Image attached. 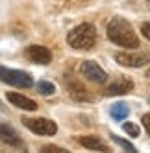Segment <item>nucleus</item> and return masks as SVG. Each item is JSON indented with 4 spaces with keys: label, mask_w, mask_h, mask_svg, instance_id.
Returning <instances> with one entry per match:
<instances>
[{
    "label": "nucleus",
    "mask_w": 150,
    "mask_h": 153,
    "mask_svg": "<svg viewBox=\"0 0 150 153\" xmlns=\"http://www.w3.org/2000/svg\"><path fill=\"white\" fill-rule=\"evenodd\" d=\"M106 33H108V39L111 42H115V45H119L122 48H137L139 46L137 33L134 31L132 24L122 17L111 19L108 22V28H106Z\"/></svg>",
    "instance_id": "nucleus-1"
},
{
    "label": "nucleus",
    "mask_w": 150,
    "mask_h": 153,
    "mask_svg": "<svg viewBox=\"0 0 150 153\" xmlns=\"http://www.w3.org/2000/svg\"><path fill=\"white\" fill-rule=\"evenodd\" d=\"M69 46L74 50H91L96 42V30L93 24H80L76 28H72L67 35Z\"/></svg>",
    "instance_id": "nucleus-2"
},
{
    "label": "nucleus",
    "mask_w": 150,
    "mask_h": 153,
    "mask_svg": "<svg viewBox=\"0 0 150 153\" xmlns=\"http://www.w3.org/2000/svg\"><path fill=\"white\" fill-rule=\"evenodd\" d=\"M0 81L19 87V89H28V87L34 85V79L32 76L24 70H15V68H6L0 65Z\"/></svg>",
    "instance_id": "nucleus-3"
},
{
    "label": "nucleus",
    "mask_w": 150,
    "mask_h": 153,
    "mask_svg": "<svg viewBox=\"0 0 150 153\" xmlns=\"http://www.w3.org/2000/svg\"><path fill=\"white\" fill-rule=\"evenodd\" d=\"M115 59L119 65H122V67L141 68V67L150 63V53L148 52H119L115 56Z\"/></svg>",
    "instance_id": "nucleus-4"
},
{
    "label": "nucleus",
    "mask_w": 150,
    "mask_h": 153,
    "mask_svg": "<svg viewBox=\"0 0 150 153\" xmlns=\"http://www.w3.org/2000/svg\"><path fill=\"white\" fill-rule=\"evenodd\" d=\"M20 122L37 135H56L58 133L56 122H52L48 118H22Z\"/></svg>",
    "instance_id": "nucleus-5"
},
{
    "label": "nucleus",
    "mask_w": 150,
    "mask_h": 153,
    "mask_svg": "<svg viewBox=\"0 0 150 153\" xmlns=\"http://www.w3.org/2000/svg\"><path fill=\"white\" fill-rule=\"evenodd\" d=\"M80 70L89 81H94V83L102 85V83H106V79H108V74H106L104 68L98 67V63H94V61H83L80 65Z\"/></svg>",
    "instance_id": "nucleus-6"
},
{
    "label": "nucleus",
    "mask_w": 150,
    "mask_h": 153,
    "mask_svg": "<svg viewBox=\"0 0 150 153\" xmlns=\"http://www.w3.org/2000/svg\"><path fill=\"white\" fill-rule=\"evenodd\" d=\"M26 57L35 63V65H48L52 61V53L46 46H41V45H32L26 48Z\"/></svg>",
    "instance_id": "nucleus-7"
},
{
    "label": "nucleus",
    "mask_w": 150,
    "mask_h": 153,
    "mask_svg": "<svg viewBox=\"0 0 150 153\" xmlns=\"http://www.w3.org/2000/svg\"><path fill=\"white\" fill-rule=\"evenodd\" d=\"M134 89V81L128 78H117L108 89H106V96H121V94H128Z\"/></svg>",
    "instance_id": "nucleus-8"
},
{
    "label": "nucleus",
    "mask_w": 150,
    "mask_h": 153,
    "mask_svg": "<svg viewBox=\"0 0 150 153\" xmlns=\"http://www.w3.org/2000/svg\"><path fill=\"white\" fill-rule=\"evenodd\" d=\"M6 98H8V102H9V103H13V105L19 107V109H24V111H35V109H37V103H35L34 100H30V98H26L24 94H19V92H8Z\"/></svg>",
    "instance_id": "nucleus-9"
},
{
    "label": "nucleus",
    "mask_w": 150,
    "mask_h": 153,
    "mask_svg": "<svg viewBox=\"0 0 150 153\" xmlns=\"http://www.w3.org/2000/svg\"><path fill=\"white\" fill-rule=\"evenodd\" d=\"M0 140L4 142V144H9V146H15V148H22V140L19 138L17 131L8 126V124H0Z\"/></svg>",
    "instance_id": "nucleus-10"
},
{
    "label": "nucleus",
    "mask_w": 150,
    "mask_h": 153,
    "mask_svg": "<svg viewBox=\"0 0 150 153\" xmlns=\"http://www.w3.org/2000/svg\"><path fill=\"white\" fill-rule=\"evenodd\" d=\"M67 89L70 92V96L74 98V100H78V102H89L91 100V94L87 92V89L78 83V81H72V83H67Z\"/></svg>",
    "instance_id": "nucleus-11"
},
{
    "label": "nucleus",
    "mask_w": 150,
    "mask_h": 153,
    "mask_svg": "<svg viewBox=\"0 0 150 153\" xmlns=\"http://www.w3.org/2000/svg\"><path fill=\"white\" fill-rule=\"evenodd\" d=\"M78 142H80L83 148H89V149H96V151H110V148L106 146L98 137H93V135H89V137H80V138H78Z\"/></svg>",
    "instance_id": "nucleus-12"
},
{
    "label": "nucleus",
    "mask_w": 150,
    "mask_h": 153,
    "mask_svg": "<svg viewBox=\"0 0 150 153\" xmlns=\"http://www.w3.org/2000/svg\"><path fill=\"white\" fill-rule=\"evenodd\" d=\"M128 113H130V111H128V107L124 103H115L111 107V116L115 120H119V122H121V120H124V118H128Z\"/></svg>",
    "instance_id": "nucleus-13"
},
{
    "label": "nucleus",
    "mask_w": 150,
    "mask_h": 153,
    "mask_svg": "<svg viewBox=\"0 0 150 153\" xmlns=\"http://www.w3.org/2000/svg\"><path fill=\"white\" fill-rule=\"evenodd\" d=\"M37 92L43 94V96H50V94H54V92H56V87H54V83L39 81V83H37Z\"/></svg>",
    "instance_id": "nucleus-14"
},
{
    "label": "nucleus",
    "mask_w": 150,
    "mask_h": 153,
    "mask_svg": "<svg viewBox=\"0 0 150 153\" xmlns=\"http://www.w3.org/2000/svg\"><path fill=\"white\" fill-rule=\"evenodd\" d=\"M111 138H113V142H117L121 148H124L126 151H132V153H135V146L134 144H130L128 140H124V138H121L119 135H111Z\"/></svg>",
    "instance_id": "nucleus-15"
},
{
    "label": "nucleus",
    "mask_w": 150,
    "mask_h": 153,
    "mask_svg": "<svg viewBox=\"0 0 150 153\" xmlns=\"http://www.w3.org/2000/svg\"><path fill=\"white\" fill-rule=\"evenodd\" d=\"M122 129L126 131L130 137H139V127L135 126V124H132V122H126V124H122Z\"/></svg>",
    "instance_id": "nucleus-16"
},
{
    "label": "nucleus",
    "mask_w": 150,
    "mask_h": 153,
    "mask_svg": "<svg viewBox=\"0 0 150 153\" xmlns=\"http://www.w3.org/2000/svg\"><path fill=\"white\" fill-rule=\"evenodd\" d=\"M41 151H43V153H65L67 149H63V148H59V146H43Z\"/></svg>",
    "instance_id": "nucleus-17"
},
{
    "label": "nucleus",
    "mask_w": 150,
    "mask_h": 153,
    "mask_svg": "<svg viewBox=\"0 0 150 153\" xmlns=\"http://www.w3.org/2000/svg\"><path fill=\"white\" fill-rule=\"evenodd\" d=\"M143 126H145V129H146V133L150 135V113H146V114H143Z\"/></svg>",
    "instance_id": "nucleus-18"
},
{
    "label": "nucleus",
    "mask_w": 150,
    "mask_h": 153,
    "mask_svg": "<svg viewBox=\"0 0 150 153\" xmlns=\"http://www.w3.org/2000/svg\"><path fill=\"white\" fill-rule=\"evenodd\" d=\"M141 33H143L148 41H150V22H145V24L141 26Z\"/></svg>",
    "instance_id": "nucleus-19"
},
{
    "label": "nucleus",
    "mask_w": 150,
    "mask_h": 153,
    "mask_svg": "<svg viewBox=\"0 0 150 153\" xmlns=\"http://www.w3.org/2000/svg\"><path fill=\"white\" fill-rule=\"evenodd\" d=\"M146 76H148V78H150V68H148V72H146Z\"/></svg>",
    "instance_id": "nucleus-20"
}]
</instances>
